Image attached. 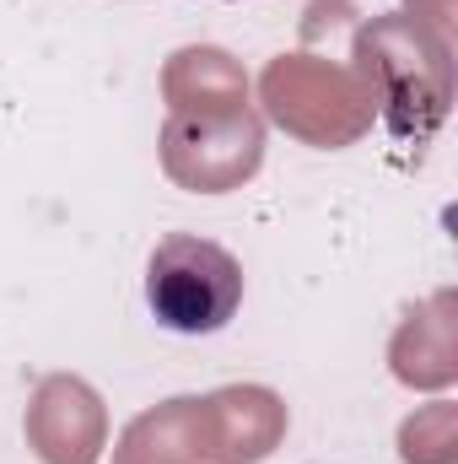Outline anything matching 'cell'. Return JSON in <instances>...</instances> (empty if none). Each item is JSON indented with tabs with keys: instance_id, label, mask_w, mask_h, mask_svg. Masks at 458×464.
<instances>
[{
	"instance_id": "1",
	"label": "cell",
	"mask_w": 458,
	"mask_h": 464,
	"mask_svg": "<svg viewBox=\"0 0 458 464\" xmlns=\"http://www.w3.org/2000/svg\"><path fill=\"white\" fill-rule=\"evenodd\" d=\"M146 308L173 335H216L243 308V265L200 232H167L146 259Z\"/></svg>"
}]
</instances>
